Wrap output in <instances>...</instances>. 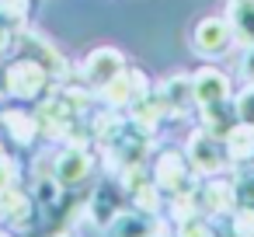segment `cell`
I'll use <instances>...</instances> for the list:
<instances>
[{
  "label": "cell",
  "instance_id": "cell-1",
  "mask_svg": "<svg viewBox=\"0 0 254 237\" xmlns=\"http://www.w3.org/2000/svg\"><path fill=\"white\" fill-rule=\"evenodd\" d=\"M230 42H233L230 21H223V18H202V21L195 25V49H198V53L219 56V53L230 49Z\"/></svg>",
  "mask_w": 254,
  "mask_h": 237
},
{
  "label": "cell",
  "instance_id": "cell-2",
  "mask_svg": "<svg viewBox=\"0 0 254 237\" xmlns=\"http://www.w3.org/2000/svg\"><path fill=\"white\" fill-rule=\"evenodd\" d=\"M226 94H230V80H226L223 74H216V70H198V74H195V80H191V98H195V105L216 108V105L226 101Z\"/></svg>",
  "mask_w": 254,
  "mask_h": 237
},
{
  "label": "cell",
  "instance_id": "cell-3",
  "mask_svg": "<svg viewBox=\"0 0 254 237\" xmlns=\"http://www.w3.org/2000/svg\"><path fill=\"white\" fill-rule=\"evenodd\" d=\"M46 77L39 70V63H18L7 70V91L18 94V98H32L35 91H42Z\"/></svg>",
  "mask_w": 254,
  "mask_h": 237
},
{
  "label": "cell",
  "instance_id": "cell-4",
  "mask_svg": "<svg viewBox=\"0 0 254 237\" xmlns=\"http://www.w3.org/2000/svg\"><path fill=\"white\" fill-rule=\"evenodd\" d=\"M119 74H122V56L112 53V49H98V53L87 60V77H91L94 84H112Z\"/></svg>",
  "mask_w": 254,
  "mask_h": 237
},
{
  "label": "cell",
  "instance_id": "cell-5",
  "mask_svg": "<svg viewBox=\"0 0 254 237\" xmlns=\"http://www.w3.org/2000/svg\"><path fill=\"white\" fill-rule=\"evenodd\" d=\"M230 28L237 39L254 46V0H240V4L230 7Z\"/></svg>",
  "mask_w": 254,
  "mask_h": 237
},
{
  "label": "cell",
  "instance_id": "cell-6",
  "mask_svg": "<svg viewBox=\"0 0 254 237\" xmlns=\"http://www.w3.org/2000/svg\"><path fill=\"white\" fill-rule=\"evenodd\" d=\"M84 174H87V157H84L80 150H70V154H63V157L56 160V181L73 185V181H80Z\"/></svg>",
  "mask_w": 254,
  "mask_h": 237
},
{
  "label": "cell",
  "instance_id": "cell-7",
  "mask_svg": "<svg viewBox=\"0 0 254 237\" xmlns=\"http://www.w3.org/2000/svg\"><path fill=\"white\" fill-rule=\"evenodd\" d=\"M153 223L150 220H143V216H119L115 223H112V237H153Z\"/></svg>",
  "mask_w": 254,
  "mask_h": 237
},
{
  "label": "cell",
  "instance_id": "cell-8",
  "mask_svg": "<svg viewBox=\"0 0 254 237\" xmlns=\"http://www.w3.org/2000/svg\"><path fill=\"white\" fill-rule=\"evenodd\" d=\"M212 150H216V143H209L205 136H202V140H198V136L191 140V160L198 164V171H216V167H219L223 154H212Z\"/></svg>",
  "mask_w": 254,
  "mask_h": 237
},
{
  "label": "cell",
  "instance_id": "cell-9",
  "mask_svg": "<svg viewBox=\"0 0 254 237\" xmlns=\"http://www.w3.org/2000/svg\"><path fill=\"white\" fill-rule=\"evenodd\" d=\"M205 195H209V206H212V209H226V206H230V188H226L223 181H212V185L205 188Z\"/></svg>",
  "mask_w": 254,
  "mask_h": 237
},
{
  "label": "cell",
  "instance_id": "cell-10",
  "mask_svg": "<svg viewBox=\"0 0 254 237\" xmlns=\"http://www.w3.org/2000/svg\"><path fill=\"white\" fill-rule=\"evenodd\" d=\"M237 115H240V122L254 126V87H247V91L237 98Z\"/></svg>",
  "mask_w": 254,
  "mask_h": 237
},
{
  "label": "cell",
  "instance_id": "cell-11",
  "mask_svg": "<svg viewBox=\"0 0 254 237\" xmlns=\"http://www.w3.org/2000/svg\"><path fill=\"white\" fill-rule=\"evenodd\" d=\"M178 237H212V234H209V227H205V223L188 220V223H181V234H178Z\"/></svg>",
  "mask_w": 254,
  "mask_h": 237
},
{
  "label": "cell",
  "instance_id": "cell-12",
  "mask_svg": "<svg viewBox=\"0 0 254 237\" xmlns=\"http://www.w3.org/2000/svg\"><path fill=\"white\" fill-rule=\"evenodd\" d=\"M237 234H240V237H254V209H244V213H240Z\"/></svg>",
  "mask_w": 254,
  "mask_h": 237
},
{
  "label": "cell",
  "instance_id": "cell-13",
  "mask_svg": "<svg viewBox=\"0 0 254 237\" xmlns=\"http://www.w3.org/2000/svg\"><path fill=\"white\" fill-rule=\"evenodd\" d=\"M230 4H240V0H230Z\"/></svg>",
  "mask_w": 254,
  "mask_h": 237
}]
</instances>
